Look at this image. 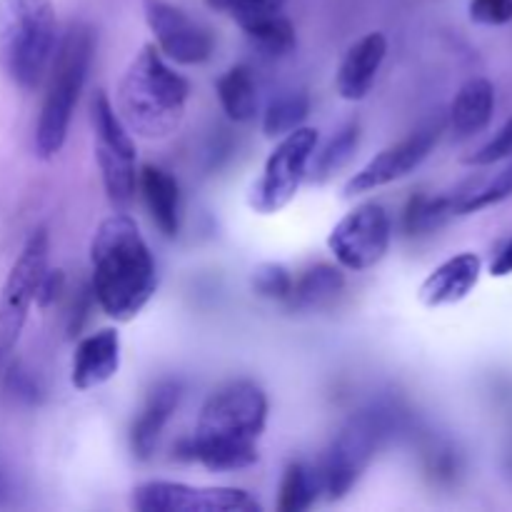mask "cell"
<instances>
[{"label":"cell","instance_id":"cell-1","mask_svg":"<svg viewBox=\"0 0 512 512\" xmlns=\"http://www.w3.org/2000/svg\"><path fill=\"white\" fill-rule=\"evenodd\" d=\"M268 423V398L253 380H230L203 403L190 438L180 440L175 455L198 460L208 470L248 468L258 460V440Z\"/></svg>","mask_w":512,"mask_h":512},{"label":"cell","instance_id":"cell-2","mask_svg":"<svg viewBox=\"0 0 512 512\" xmlns=\"http://www.w3.org/2000/svg\"><path fill=\"white\" fill-rule=\"evenodd\" d=\"M158 285L155 260L128 213H113L90 240V293L118 323L133 320Z\"/></svg>","mask_w":512,"mask_h":512},{"label":"cell","instance_id":"cell-3","mask_svg":"<svg viewBox=\"0 0 512 512\" xmlns=\"http://www.w3.org/2000/svg\"><path fill=\"white\" fill-rule=\"evenodd\" d=\"M190 85L175 73L155 45H143L118 85V115L130 133L163 140L185 118Z\"/></svg>","mask_w":512,"mask_h":512},{"label":"cell","instance_id":"cell-4","mask_svg":"<svg viewBox=\"0 0 512 512\" xmlns=\"http://www.w3.org/2000/svg\"><path fill=\"white\" fill-rule=\"evenodd\" d=\"M58 20L50 0H0V70L20 90H35L50 70Z\"/></svg>","mask_w":512,"mask_h":512},{"label":"cell","instance_id":"cell-5","mask_svg":"<svg viewBox=\"0 0 512 512\" xmlns=\"http://www.w3.org/2000/svg\"><path fill=\"white\" fill-rule=\"evenodd\" d=\"M93 50V30L85 23H70L50 63L48 90L35 125V153L43 160L55 158L63 150L75 105L88 80Z\"/></svg>","mask_w":512,"mask_h":512},{"label":"cell","instance_id":"cell-6","mask_svg":"<svg viewBox=\"0 0 512 512\" xmlns=\"http://www.w3.org/2000/svg\"><path fill=\"white\" fill-rule=\"evenodd\" d=\"M390 430H393V413L385 408L363 410L343 425L325 453L323 468L318 470L323 493H328L330 500L345 498L353 490Z\"/></svg>","mask_w":512,"mask_h":512},{"label":"cell","instance_id":"cell-7","mask_svg":"<svg viewBox=\"0 0 512 512\" xmlns=\"http://www.w3.org/2000/svg\"><path fill=\"white\" fill-rule=\"evenodd\" d=\"M50 238L45 228H35L25 240L18 260L10 268L8 280L0 290V368L10 360L23 325L28 320L30 305L35 303L40 280L48 273Z\"/></svg>","mask_w":512,"mask_h":512},{"label":"cell","instance_id":"cell-8","mask_svg":"<svg viewBox=\"0 0 512 512\" xmlns=\"http://www.w3.org/2000/svg\"><path fill=\"white\" fill-rule=\"evenodd\" d=\"M90 123H93L95 158H98L105 193L110 203L125 208L133 200L135 185H138L135 143L103 90H95L90 100Z\"/></svg>","mask_w":512,"mask_h":512},{"label":"cell","instance_id":"cell-9","mask_svg":"<svg viewBox=\"0 0 512 512\" xmlns=\"http://www.w3.org/2000/svg\"><path fill=\"white\" fill-rule=\"evenodd\" d=\"M315 145H318V130L315 128L300 125V128L283 135V140L275 145L273 153L265 160L263 175L250 188L248 203L255 213H280L295 198L300 183L308 175Z\"/></svg>","mask_w":512,"mask_h":512},{"label":"cell","instance_id":"cell-10","mask_svg":"<svg viewBox=\"0 0 512 512\" xmlns=\"http://www.w3.org/2000/svg\"><path fill=\"white\" fill-rule=\"evenodd\" d=\"M330 253L343 268L368 270L390 248V218L380 203H363L350 210L328 238Z\"/></svg>","mask_w":512,"mask_h":512},{"label":"cell","instance_id":"cell-11","mask_svg":"<svg viewBox=\"0 0 512 512\" xmlns=\"http://www.w3.org/2000/svg\"><path fill=\"white\" fill-rule=\"evenodd\" d=\"M133 508L138 512H258L260 505L238 488L150 480L133 490Z\"/></svg>","mask_w":512,"mask_h":512},{"label":"cell","instance_id":"cell-12","mask_svg":"<svg viewBox=\"0 0 512 512\" xmlns=\"http://www.w3.org/2000/svg\"><path fill=\"white\" fill-rule=\"evenodd\" d=\"M443 128L445 123L440 118L430 120L428 125L418 128L413 135L400 140V143L380 150V153L365 165V168H360L358 173L348 180V185H345V195L353 198V195L370 193V190H378L383 188V185H390L395 183V180L413 173V170L418 168L430 153H433Z\"/></svg>","mask_w":512,"mask_h":512},{"label":"cell","instance_id":"cell-13","mask_svg":"<svg viewBox=\"0 0 512 512\" xmlns=\"http://www.w3.org/2000/svg\"><path fill=\"white\" fill-rule=\"evenodd\" d=\"M143 13L165 58L200 65L213 55V35L168 0H143Z\"/></svg>","mask_w":512,"mask_h":512},{"label":"cell","instance_id":"cell-14","mask_svg":"<svg viewBox=\"0 0 512 512\" xmlns=\"http://www.w3.org/2000/svg\"><path fill=\"white\" fill-rule=\"evenodd\" d=\"M480 268H483V263L475 253H460L445 260L420 285V303L425 308H443V305L460 303L478 285Z\"/></svg>","mask_w":512,"mask_h":512},{"label":"cell","instance_id":"cell-15","mask_svg":"<svg viewBox=\"0 0 512 512\" xmlns=\"http://www.w3.org/2000/svg\"><path fill=\"white\" fill-rule=\"evenodd\" d=\"M120 368V335L105 328L78 343L70 380L78 390H93L108 383Z\"/></svg>","mask_w":512,"mask_h":512},{"label":"cell","instance_id":"cell-16","mask_svg":"<svg viewBox=\"0 0 512 512\" xmlns=\"http://www.w3.org/2000/svg\"><path fill=\"white\" fill-rule=\"evenodd\" d=\"M385 53H388V40L383 33H368L358 43L350 45L343 63H340L338 83H335L340 98L363 100L378 78Z\"/></svg>","mask_w":512,"mask_h":512},{"label":"cell","instance_id":"cell-17","mask_svg":"<svg viewBox=\"0 0 512 512\" xmlns=\"http://www.w3.org/2000/svg\"><path fill=\"white\" fill-rule=\"evenodd\" d=\"M180 403V383L175 380H160L148 393L143 410L130 428V450L138 460H148L158 445L160 433L173 418Z\"/></svg>","mask_w":512,"mask_h":512},{"label":"cell","instance_id":"cell-18","mask_svg":"<svg viewBox=\"0 0 512 512\" xmlns=\"http://www.w3.org/2000/svg\"><path fill=\"white\" fill-rule=\"evenodd\" d=\"M138 188L143 193L148 213L165 238H175L180 230V188L178 180L160 165H143L138 173Z\"/></svg>","mask_w":512,"mask_h":512},{"label":"cell","instance_id":"cell-19","mask_svg":"<svg viewBox=\"0 0 512 512\" xmlns=\"http://www.w3.org/2000/svg\"><path fill=\"white\" fill-rule=\"evenodd\" d=\"M495 110V88L488 78H473L458 90L450 105V128L458 138H473L488 128Z\"/></svg>","mask_w":512,"mask_h":512},{"label":"cell","instance_id":"cell-20","mask_svg":"<svg viewBox=\"0 0 512 512\" xmlns=\"http://www.w3.org/2000/svg\"><path fill=\"white\" fill-rule=\"evenodd\" d=\"M345 288V275L340 268L328 263H318L305 270L298 280H293V288L288 295V308L293 310H315L328 305L340 290Z\"/></svg>","mask_w":512,"mask_h":512},{"label":"cell","instance_id":"cell-21","mask_svg":"<svg viewBox=\"0 0 512 512\" xmlns=\"http://www.w3.org/2000/svg\"><path fill=\"white\" fill-rule=\"evenodd\" d=\"M218 100L225 115L235 123H248L258 110V85L248 65H235L218 78Z\"/></svg>","mask_w":512,"mask_h":512},{"label":"cell","instance_id":"cell-22","mask_svg":"<svg viewBox=\"0 0 512 512\" xmlns=\"http://www.w3.org/2000/svg\"><path fill=\"white\" fill-rule=\"evenodd\" d=\"M320 490H323V483H320L318 470L308 468L305 463H290L280 483L278 512H305L313 508Z\"/></svg>","mask_w":512,"mask_h":512},{"label":"cell","instance_id":"cell-23","mask_svg":"<svg viewBox=\"0 0 512 512\" xmlns=\"http://www.w3.org/2000/svg\"><path fill=\"white\" fill-rule=\"evenodd\" d=\"M248 33V38L253 40L255 48L260 50L268 58H283L290 50L295 48V28L290 25L288 18L283 15H270V18L258 20V23L243 28Z\"/></svg>","mask_w":512,"mask_h":512},{"label":"cell","instance_id":"cell-24","mask_svg":"<svg viewBox=\"0 0 512 512\" xmlns=\"http://www.w3.org/2000/svg\"><path fill=\"white\" fill-rule=\"evenodd\" d=\"M310 113V100L305 93H285L275 98L268 105L263 118V130L268 138H278V135L290 133V130L300 128L303 120Z\"/></svg>","mask_w":512,"mask_h":512},{"label":"cell","instance_id":"cell-25","mask_svg":"<svg viewBox=\"0 0 512 512\" xmlns=\"http://www.w3.org/2000/svg\"><path fill=\"white\" fill-rule=\"evenodd\" d=\"M358 140H360L358 123L345 125V128L340 130V133L335 135V138L330 140L318 155H315L313 180L323 183V180H328L330 175L338 173L340 168H345V165L350 163V158L355 155V150H358Z\"/></svg>","mask_w":512,"mask_h":512},{"label":"cell","instance_id":"cell-26","mask_svg":"<svg viewBox=\"0 0 512 512\" xmlns=\"http://www.w3.org/2000/svg\"><path fill=\"white\" fill-rule=\"evenodd\" d=\"M455 215V195H443V198H418L410 200L408 210H405V230L408 235L430 233V230L440 228L448 218Z\"/></svg>","mask_w":512,"mask_h":512},{"label":"cell","instance_id":"cell-27","mask_svg":"<svg viewBox=\"0 0 512 512\" xmlns=\"http://www.w3.org/2000/svg\"><path fill=\"white\" fill-rule=\"evenodd\" d=\"M510 195H512V165L508 170H503L498 178L490 180L485 188L455 195V215L478 213V210L490 208V205L503 203V200H508Z\"/></svg>","mask_w":512,"mask_h":512},{"label":"cell","instance_id":"cell-28","mask_svg":"<svg viewBox=\"0 0 512 512\" xmlns=\"http://www.w3.org/2000/svg\"><path fill=\"white\" fill-rule=\"evenodd\" d=\"M253 290L260 298L268 300H288L290 288H293V275L288 273V268L278 263H263L253 270Z\"/></svg>","mask_w":512,"mask_h":512},{"label":"cell","instance_id":"cell-29","mask_svg":"<svg viewBox=\"0 0 512 512\" xmlns=\"http://www.w3.org/2000/svg\"><path fill=\"white\" fill-rule=\"evenodd\" d=\"M512 155V118L500 128V133L490 140L488 145L473 153L470 158H465L468 165H493L500 163V160L510 158Z\"/></svg>","mask_w":512,"mask_h":512},{"label":"cell","instance_id":"cell-30","mask_svg":"<svg viewBox=\"0 0 512 512\" xmlns=\"http://www.w3.org/2000/svg\"><path fill=\"white\" fill-rule=\"evenodd\" d=\"M470 18L483 25L510 23L512 0H470Z\"/></svg>","mask_w":512,"mask_h":512},{"label":"cell","instance_id":"cell-31","mask_svg":"<svg viewBox=\"0 0 512 512\" xmlns=\"http://www.w3.org/2000/svg\"><path fill=\"white\" fill-rule=\"evenodd\" d=\"M283 5L285 0H243L240 8L233 13V18L238 20L240 28H248V25L258 23V20L278 15L283 10Z\"/></svg>","mask_w":512,"mask_h":512},{"label":"cell","instance_id":"cell-32","mask_svg":"<svg viewBox=\"0 0 512 512\" xmlns=\"http://www.w3.org/2000/svg\"><path fill=\"white\" fill-rule=\"evenodd\" d=\"M63 285H65L63 273H60V270H48V273L43 275V280H40L35 303H38L40 308H48V305H53L55 300H58V295L63 293Z\"/></svg>","mask_w":512,"mask_h":512},{"label":"cell","instance_id":"cell-33","mask_svg":"<svg viewBox=\"0 0 512 512\" xmlns=\"http://www.w3.org/2000/svg\"><path fill=\"white\" fill-rule=\"evenodd\" d=\"M490 275H493V278L512 275V238L508 240V243L500 245V250L495 253L493 263H490Z\"/></svg>","mask_w":512,"mask_h":512},{"label":"cell","instance_id":"cell-34","mask_svg":"<svg viewBox=\"0 0 512 512\" xmlns=\"http://www.w3.org/2000/svg\"><path fill=\"white\" fill-rule=\"evenodd\" d=\"M240 3H243V0H205L208 8L220 10V13H228V15H233L235 10L240 8Z\"/></svg>","mask_w":512,"mask_h":512},{"label":"cell","instance_id":"cell-35","mask_svg":"<svg viewBox=\"0 0 512 512\" xmlns=\"http://www.w3.org/2000/svg\"><path fill=\"white\" fill-rule=\"evenodd\" d=\"M0 493H3V480H0Z\"/></svg>","mask_w":512,"mask_h":512}]
</instances>
